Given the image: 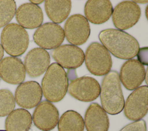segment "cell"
<instances>
[{"label": "cell", "instance_id": "cell-19", "mask_svg": "<svg viewBox=\"0 0 148 131\" xmlns=\"http://www.w3.org/2000/svg\"><path fill=\"white\" fill-rule=\"evenodd\" d=\"M87 131H108L109 120L107 113L98 103H92L87 108L84 120Z\"/></svg>", "mask_w": 148, "mask_h": 131}, {"label": "cell", "instance_id": "cell-7", "mask_svg": "<svg viewBox=\"0 0 148 131\" xmlns=\"http://www.w3.org/2000/svg\"><path fill=\"white\" fill-rule=\"evenodd\" d=\"M148 87L141 86L127 98L124 105V113L130 120L136 121L143 118L148 109Z\"/></svg>", "mask_w": 148, "mask_h": 131}, {"label": "cell", "instance_id": "cell-24", "mask_svg": "<svg viewBox=\"0 0 148 131\" xmlns=\"http://www.w3.org/2000/svg\"><path fill=\"white\" fill-rule=\"evenodd\" d=\"M14 107L15 100L12 93L8 89H0V117L8 115Z\"/></svg>", "mask_w": 148, "mask_h": 131}, {"label": "cell", "instance_id": "cell-4", "mask_svg": "<svg viewBox=\"0 0 148 131\" xmlns=\"http://www.w3.org/2000/svg\"><path fill=\"white\" fill-rule=\"evenodd\" d=\"M1 46L11 57H18L27 50L29 36L27 31L16 23L8 24L3 29L1 35Z\"/></svg>", "mask_w": 148, "mask_h": 131}, {"label": "cell", "instance_id": "cell-15", "mask_svg": "<svg viewBox=\"0 0 148 131\" xmlns=\"http://www.w3.org/2000/svg\"><path fill=\"white\" fill-rule=\"evenodd\" d=\"M50 57L48 52L38 47L31 50L24 59V68L31 77H38L45 72L50 66Z\"/></svg>", "mask_w": 148, "mask_h": 131}, {"label": "cell", "instance_id": "cell-5", "mask_svg": "<svg viewBox=\"0 0 148 131\" xmlns=\"http://www.w3.org/2000/svg\"><path fill=\"white\" fill-rule=\"evenodd\" d=\"M84 61L88 70L98 76L106 75L112 66L109 52L98 42L91 43L88 46L84 54Z\"/></svg>", "mask_w": 148, "mask_h": 131}, {"label": "cell", "instance_id": "cell-3", "mask_svg": "<svg viewBox=\"0 0 148 131\" xmlns=\"http://www.w3.org/2000/svg\"><path fill=\"white\" fill-rule=\"evenodd\" d=\"M66 73L57 63H51L42 80V91L50 102H58L66 95L68 87Z\"/></svg>", "mask_w": 148, "mask_h": 131}, {"label": "cell", "instance_id": "cell-18", "mask_svg": "<svg viewBox=\"0 0 148 131\" xmlns=\"http://www.w3.org/2000/svg\"><path fill=\"white\" fill-rule=\"evenodd\" d=\"M15 14L17 21L24 29L39 27L43 20V14L41 8L32 3H25L20 5Z\"/></svg>", "mask_w": 148, "mask_h": 131}, {"label": "cell", "instance_id": "cell-8", "mask_svg": "<svg viewBox=\"0 0 148 131\" xmlns=\"http://www.w3.org/2000/svg\"><path fill=\"white\" fill-rule=\"evenodd\" d=\"M69 94L76 99L82 102H91L100 94V85L94 78L83 76L73 79L68 84Z\"/></svg>", "mask_w": 148, "mask_h": 131}, {"label": "cell", "instance_id": "cell-21", "mask_svg": "<svg viewBox=\"0 0 148 131\" xmlns=\"http://www.w3.org/2000/svg\"><path fill=\"white\" fill-rule=\"evenodd\" d=\"M72 7L69 0L45 1V9L49 18L55 24L61 23L69 16Z\"/></svg>", "mask_w": 148, "mask_h": 131}, {"label": "cell", "instance_id": "cell-12", "mask_svg": "<svg viewBox=\"0 0 148 131\" xmlns=\"http://www.w3.org/2000/svg\"><path fill=\"white\" fill-rule=\"evenodd\" d=\"M52 57L62 68L73 69L80 67L84 61V53L77 46L60 45L52 51Z\"/></svg>", "mask_w": 148, "mask_h": 131}, {"label": "cell", "instance_id": "cell-9", "mask_svg": "<svg viewBox=\"0 0 148 131\" xmlns=\"http://www.w3.org/2000/svg\"><path fill=\"white\" fill-rule=\"evenodd\" d=\"M64 33L66 40L70 43L76 46L82 45L89 38L90 34L89 23L82 14L72 15L64 24Z\"/></svg>", "mask_w": 148, "mask_h": 131}, {"label": "cell", "instance_id": "cell-17", "mask_svg": "<svg viewBox=\"0 0 148 131\" xmlns=\"http://www.w3.org/2000/svg\"><path fill=\"white\" fill-rule=\"evenodd\" d=\"M112 3L108 0H89L84 6L85 17L87 21L95 24L106 22L113 12Z\"/></svg>", "mask_w": 148, "mask_h": 131}, {"label": "cell", "instance_id": "cell-28", "mask_svg": "<svg viewBox=\"0 0 148 131\" xmlns=\"http://www.w3.org/2000/svg\"><path fill=\"white\" fill-rule=\"evenodd\" d=\"M134 2L139 3H146L148 2V1H134Z\"/></svg>", "mask_w": 148, "mask_h": 131}, {"label": "cell", "instance_id": "cell-29", "mask_svg": "<svg viewBox=\"0 0 148 131\" xmlns=\"http://www.w3.org/2000/svg\"><path fill=\"white\" fill-rule=\"evenodd\" d=\"M0 131H6V130H0Z\"/></svg>", "mask_w": 148, "mask_h": 131}, {"label": "cell", "instance_id": "cell-25", "mask_svg": "<svg viewBox=\"0 0 148 131\" xmlns=\"http://www.w3.org/2000/svg\"><path fill=\"white\" fill-rule=\"evenodd\" d=\"M120 131H146V123L144 120L140 119L125 126Z\"/></svg>", "mask_w": 148, "mask_h": 131}, {"label": "cell", "instance_id": "cell-11", "mask_svg": "<svg viewBox=\"0 0 148 131\" xmlns=\"http://www.w3.org/2000/svg\"><path fill=\"white\" fill-rule=\"evenodd\" d=\"M146 72L144 65L139 60L128 59L121 67L120 81L128 90H135L144 81Z\"/></svg>", "mask_w": 148, "mask_h": 131}, {"label": "cell", "instance_id": "cell-14", "mask_svg": "<svg viewBox=\"0 0 148 131\" xmlns=\"http://www.w3.org/2000/svg\"><path fill=\"white\" fill-rule=\"evenodd\" d=\"M42 98V88L38 83L34 81L21 83L15 91L14 100L17 104L24 108L36 107Z\"/></svg>", "mask_w": 148, "mask_h": 131}, {"label": "cell", "instance_id": "cell-27", "mask_svg": "<svg viewBox=\"0 0 148 131\" xmlns=\"http://www.w3.org/2000/svg\"><path fill=\"white\" fill-rule=\"evenodd\" d=\"M30 2H31L32 3L37 5H38V4H40V3H42V2H43V1H42V0H41V1H31Z\"/></svg>", "mask_w": 148, "mask_h": 131}, {"label": "cell", "instance_id": "cell-16", "mask_svg": "<svg viewBox=\"0 0 148 131\" xmlns=\"http://www.w3.org/2000/svg\"><path fill=\"white\" fill-rule=\"evenodd\" d=\"M0 77L6 83L18 84L25 77L24 65L18 58L7 57L0 61Z\"/></svg>", "mask_w": 148, "mask_h": 131}, {"label": "cell", "instance_id": "cell-2", "mask_svg": "<svg viewBox=\"0 0 148 131\" xmlns=\"http://www.w3.org/2000/svg\"><path fill=\"white\" fill-rule=\"evenodd\" d=\"M99 95L102 108L106 113L115 115L123 110L124 99L117 72L112 70L105 76Z\"/></svg>", "mask_w": 148, "mask_h": 131}, {"label": "cell", "instance_id": "cell-1", "mask_svg": "<svg viewBox=\"0 0 148 131\" xmlns=\"http://www.w3.org/2000/svg\"><path fill=\"white\" fill-rule=\"evenodd\" d=\"M99 39L105 48L114 57L131 59L139 50L136 39L129 33L116 29H106L99 34Z\"/></svg>", "mask_w": 148, "mask_h": 131}, {"label": "cell", "instance_id": "cell-26", "mask_svg": "<svg viewBox=\"0 0 148 131\" xmlns=\"http://www.w3.org/2000/svg\"><path fill=\"white\" fill-rule=\"evenodd\" d=\"M3 53H4V51H3V47H2L1 44H0V61L2 60V58H3Z\"/></svg>", "mask_w": 148, "mask_h": 131}, {"label": "cell", "instance_id": "cell-23", "mask_svg": "<svg viewBox=\"0 0 148 131\" xmlns=\"http://www.w3.org/2000/svg\"><path fill=\"white\" fill-rule=\"evenodd\" d=\"M16 12V5L13 0L0 1V28L12 20Z\"/></svg>", "mask_w": 148, "mask_h": 131}, {"label": "cell", "instance_id": "cell-22", "mask_svg": "<svg viewBox=\"0 0 148 131\" xmlns=\"http://www.w3.org/2000/svg\"><path fill=\"white\" fill-rule=\"evenodd\" d=\"M58 131H84V120L80 114L73 110L65 111L58 122Z\"/></svg>", "mask_w": 148, "mask_h": 131}, {"label": "cell", "instance_id": "cell-20", "mask_svg": "<svg viewBox=\"0 0 148 131\" xmlns=\"http://www.w3.org/2000/svg\"><path fill=\"white\" fill-rule=\"evenodd\" d=\"M32 117L27 110L18 108L12 111L5 120L6 131H28L32 125Z\"/></svg>", "mask_w": 148, "mask_h": 131}, {"label": "cell", "instance_id": "cell-10", "mask_svg": "<svg viewBox=\"0 0 148 131\" xmlns=\"http://www.w3.org/2000/svg\"><path fill=\"white\" fill-rule=\"evenodd\" d=\"M64 33L62 27L54 23H46L35 32L33 39L40 48L54 49L61 44L64 40Z\"/></svg>", "mask_w": 148, "mask_h": 131}, {"label": "cell", "instance_id": "cell-13", "mask_svg": "<svg viewBox=\"0 0 148 131\" xmlns=\"http://www.w3.org/2000/svg\"><path fill=\"white\" fill-rule=\"evenodd\" d=\"M32 119L36 128L43 131H49L57 126L59 113L54 104L47 100H44L36 106Z\"/></svg>", "mask_w": 148, "mask_h": 131}, {"label": "cell", "instance_id": "cell-6", "mask_svg": "<svg viewBox=\"0 0 148 131\" xmlns=\"http://www.w3.org/2000/svg\"><path fill=\"white\" fill-rule=\"evenodd\" d=\"M140 14V9L137 3L125 1L118 3L113 9L112 21L119 30H125L138 23Z\"/></svg>", "mask_w": 148, "mask_h": 131}]
</instances>
